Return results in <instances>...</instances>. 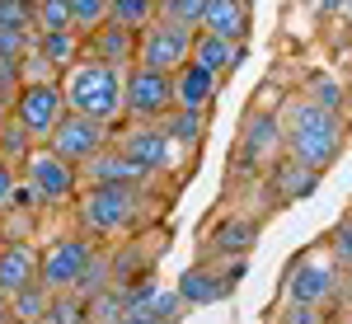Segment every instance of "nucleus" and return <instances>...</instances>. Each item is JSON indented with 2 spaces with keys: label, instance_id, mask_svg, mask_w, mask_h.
Segmentation results:
<instances>
[{
  "label": "nucleus",
  "instance_id": "obj_39",
  "mask_svg": "<svg viewBox=\"0 0 352 324\" xmlns=\"http://www.w3.org/2000/svg\"><path fill=\"white\" fill-rule=\"evenodd\" d=\"M33 5H38V0H33Z\"/></svg>",
  "mask_w": 352,
  "mask_h": 324
},
{
  "label": "nucleus",
  "instance_id": "obj_35",
  "mask_svg": "<svg viewBox=\"0 0 352 324\" xmlns=\"http://www.w3.org/2000/svg\"><path fill=\"white\" fill-rule=\"evenodd\" d=\"M113 324H151V320H146L141 310H122V315H118V320H113Z\"/></svg>",
  "mask_w": 352,
  "mask_h": 324
},
{
  "label": "nucleus",
  "instance_id": "obj_36",
  "mask_svg": "<svg viewBox=\"0 0 352 324\" xmlns=\"http://www.w3.org/2000/svg\"><path fill=\"white\" fill-rule=\"evenodd\" d=\"M0 324H14V315H10V301L0 296Z\"/></svg>",
  "mask_w": 352,
  "mask_h": 324
},
{
  "label": "nucleus",
  "instance_id": "obj_27",
  "mask_svg": "<svg viewBox=\"0 0 352 324\" xmlns=\"http://www.w3.org/2000/svg\"><path fill=\"white\" fill-rule=\"evenodd\" d=\"M202 10H207V0H155V19L192 28V33H197V24H202Z\"/></svg>",
  "mask_w": 352,
  "mask_h": 324
},
{
  "label": "nucleus",
  "instance_id": "obj_33",
  "mask_svg": "<svg viewBox=\"0 0 352 324\" xmlns=\"http://www.w3.org/2000/svg\"><path fill=\"white\" fill-rule=\"evenodd\" d=\"M19 164H10V160H0V212H10V202H14V193H19Z\"/></svg>",
  "mask_w": 352,
  "mask_h": 324
},
{
  "label": "nucleus",
  "instance_id": "obj_29",
  "mask_svg": "<svg viewBox=\"0 0 352 324\" xmlns=\"http://www.w3.org/2000/svg\"><path fill=\"white\" fill-rule=\"evenodd\" d=\"M66 5H71V24H76L80 38H89L94 28L109 19V0H66Z\"/></svg>",
  "mask_w": 352,
  "mask_h": 324
},
{
  "label": "nucleus",
  "instance_id": "obj_37",
  "mask_svg": "<svg viewBox=\"0 0 352 324\" xmlns=\"http://www.w3.org/2000/svg\"><path fill=\"white\" fill-rule=\"evenodd\" d=\"M0 244H5V221H0Z\"/></svg>",
  "mask_w": 352,
  "mask_h": 324
},
{
  "label": "nucleus",
  "instance_id": "obj_38",
  "mask_svg": "<svg viewBox=\"0 0 352 324\" xmlns=\"http://www.w3.org/2000/svg\"><path fill=\"white\" fill-rule=\"evenodd\" d=\"M348 19H352V5H348Z\"/></svg>",
  "mask_w": 352,
  "mask_h": 324
},
{
  "label": "nucleus",
  "instance_id": "obj_15",
  "mask_svg": "<svg viewBox=\"0 0 352 324\" xmlns=\"http://www.w3.org/2000/svg\"><path fill=\"white\" fill-rule=\"evenodd\" d=\"M315 184H320V169L292 160V155H277V160L263 169V188H268V197L277 207H287V202H296L305 193H315Z\"/></svg>",
  "mask_w": 352,
  "mask_h": 324
},
{
  "label": "nucleus",
  "instance_id": "obj_23",
  "mask_svg": "<svg viewBox=\"0 0 352 324\" xmlns=\"http://www.w3.org/2000/svg\"><path fill=\"white\" fill-rule=\"evenodd\" d=\"M10 301V315H14V324H47V310H52V287L38 277V282H28V287H19Z\"/></svg>",
  "mask_w": 352,
  "mask_h": 324
},
{
  "label": "nucleus",
  "instance_id": "obj_16",
  "mask_svg": "<svg viewBox=\"0 0 352 324\" xmlns=\"http://www.w3.org/2000/svg\"><path fill=\"white\" fill-rule=\"evenodd\" d=\"M169 85H174V108H192V113H207V108L217 104V85L221 76L217 71H207V66H197V61H184L174 76H169Z\"/></svg>",
  "mask_w": 352,
  "mask_h": 324
},
{
  "label": "nucleus",
  "instance_id": "obj_2",
  "mask_svg": "<svg viewBox=\"0 0 352 324\" xmlns=\"http://www.w3.org/2000/svg\"><path fill=\"white\" fill-rule=\"evenodd\" d=\"M61 94H66V108L71 113H85V118H99V122H127V71L113 66V61H99V56H76L66 71H61Z\"/></svg>",
  "mask_w": 352,
  "mask_h": 324
},
{
  "label": "nucleus",
  "instance_id": "obj_31",
  "mask_svg": "<svg viewBox=\"0 0 352 324\" xmlns=\"http://www.w3.org/2000/svg\"><path fill=\"white\" fill-rule=\"evenodd\" d=\"M310 99L338 113V108L348 104V89H343V80H333V76H315V80H310Z\"/></svg>",
  "mask_w": 352,
  "mask_h": 324
},
{
  "label": "nucleus",
  "instance_id": "obj_17",
  "mask_svg": "<svg viewBox=\"0 0 352 324\" xmlns=\"http://www.w3.org/2000/svg\"><path fill=\"white\" fill-rule=\"evenodd\" d=\"M38 38L33 24V0H0V52L5 56H24Z\"/></svg>",
  "mask_w": 352,
  "mask_h": 324
},
{
  "label": "nucleus",
  "instance_id": "obj_10",
  "mask_svg": "<svg viewBox=\"0 0 352 324\" xmlns=\"http://www.w3.org/2000/svg\"><path fill=\"white\" fill-rule=\"evenodd\" d=\"M113 141V127L109 122H99V118H85V113H71L66 108V118L56 122V132L43 141V146H52L61 160H71V164H85V160H94L104 146Z\"/></svg>",
  "mask_w": 352,
  "mask_h": 324
},
{
  "label": "nucleus",
  "instance_id": "obj_34",
  "mask_svg": "<svg viewBox=\"0 0 352 324\" xmlns=\"http://www.w3.org/2000/svg\"><path fill=\"white\" fill-rule=\"evenodd\" d=\"M315 5H320L324 14H348V5H352V0H315Z\"/></svg>",
  "mask_w": 352,
  "mask_h": 324
},
{
  "label": "nucleus",
  "instance_id": "obj_12",
  "mask_svg": "<svg viewBox=\"0 0 352 324\" xmlns=\"http://www.w3.org/2000/svg\"><path fill=\"white\" fill-rule=\"evenodd\" d=\"M244 272V259H207V263H197L188 268L174 287H179V296L188 301V310H202V305H217L235 292V277Z\"/></svg>",
  "mask_w": 352,
  "mask_h": 324
},
{
  "label": "nucleus",
  "instance_id": "obj_19",
  "mask_svg": "<svg viewBox=\"0 0 352 324\" xmlns=\"http://www.w3.org/2000/svg\"><path fill=\"white\" fill-rule=\"evenodd\" d=\"M85 52L127 71V66L136 61V33H132V28H122V24H113V19H104V24L85 38Z\"/></svg>",
  "mask_w": 352,
  "mask_h": 324
},
{
  "label": "nucleus",
  "instance_id": "obj_14",
  "mask_svg": "<svg viewBox=\"0 0 352 324\" xmlns=\"http://www.w3.org/2000/svg\"><path fill=\"white\" fill-rule=\"evenodd\" d=\"M38 263H43L38 235H19V240L0 244V296H14L19 287L38 282Z\"/></svg>",
  "mask_w": 352,
  "mask_h": 324
},
{
  "label": "nucleus",
  "instance_id": "obj_18",
  "mask_svg": "<svg viewBox=\"0 0 352 324\" xmlns=\"http://www.w3.org/2000/svg\"><path fill=\"white\" fill-rule=\"evenodd\" d=\"M80 184H122V188H141V184H146V174H141V169H136V164L109 141L94 160L80 164Z\"/></svg>",
  "mask_w": 352,
  "mask_h": 324
},
{
  "label": "nucleus",
  "instance_id": "obj_8",
  "mask_svg": "<svg viewBox=\"0 0 352 324\" xmlns=\"http://www.w3.org/2000/svg\"><path fill=\"white\" fill-rule=\"evenodd\" d=\"M10 118L24 127L38 146L56 132V122L66 118V94H61V80H24L10 99Z\"/></svg>",
  "mask_w": 352,
  "mask_h": 324
},
{
  "label": "nucleus",
  "instance_id": "obj_22",
  "mask_svg": "<svg viewBox=\"0 0 352 324\" xmlns=\"http://www.w3.org/2000/svg\"><path fill=\"white\" fill-rule=\"evenodd\" d=\"M258 235V221L254 216H226L217 230H212V259H244L249 254V244Z\"/></svg>",
  "mask_w": 352,
  "mask_h": 324
},
{
  "label": "nucleus",
  "instance_id": "obj_30",
  "mask_svg": "<svg viewBox=\"0 0 352 324\" xmlns=\"http://www.w3.org/2000/svg\"><path fill=\"white\" fill-rule=\"evenodd\" d=\"M33 24H38V33L76 28L71 24V5H66V0H38V5H33Z\"/></svg>",
  "mask_w": 352,
  "mask_h": 324
},
{
  "label": "nucleus",
  "instance_id": "obj_21",
  "mask_svg": "<svg viewBox=\"0 0 352 324\" xmlns=\"http://www.w3.org/2000/svg\"><path fill=\"white\" fill-rule=\"evenodd\" d=\"M197 28H207V33H217V38L244 43V38H249V5H244V0H207Z\"/></svg>",
  "mask_w": 352,
  "mask_h": 324
},
{
  "label": "nucleus",
  "instance_id": "obj_1",
  "mask_svg": "<svg viewBox=\"0 0 352 324\" xmlns=\"http://www.w3.org/2000/svg\"><path fill=\"white\" fill-rule=\"evenodd\" d=\"M277 127H282V151H287L292 160L320 169V174H324L329 164L338 160V151H343V118H338L333 108L315 104L310 94H292V99L282 104V113H277Z\"/></svg>",
  "mask_w": 352,
  "mask_h": 324
},
{
  "label": "nucleus",
  "instance_id": "obj_3",
  "mask_svg": "<svg viewBox=\"0 0 352 324\" xmlns=\"http://www.w3.org/2000/svg\"><path fill=\"white\" fill-rule=\"evenodd\" d=\"M76 221L94 240H127L141 221V188L122 184H80L76 193Z\"/></svg>",
  "mask_w": 352,
  "mask_h": 324
},
{
  "label": "nucleus",
  "instance_id": "obj_32",
  "mask_svg": "<svg viewBox=\"0 0 352 324\" xmlns=\"http://www.w3.org/2000/svg\"><path fill=\"white\" fill-rule=\"evenodd\" d=\"M329 254L338 259V268H343V272L352 268V216H343V221L333 226V235H329Z\"/></svg>",
  "mask_w": 352,
  "mask_h": 324
},
{
  "label": "nucleus",
  "instance_id": "obj_9",
  "mask_svg": "<svg viewBox=\"0 0 352 324\" xmlns=\"http://www.w3.org/2000/svg\"><path fill=\"white\" fill-rule=\"evenodd\" d=\"M169 108H174L169 71H155V66L132 61L127 66V122H160Z\"/></svg>",
  "mask_w": 352,
  "mask_h": 324
},
{
  "label": "nucleus",
  "instance_id": "obj_28",
  "mask_svg": "<svg viewBox=\"0 0 352 324\" xmlns=\"http://www.w3.org/2000/svg\"><path fill=\"white\" fill-rule=\"evenodd\" d=\"M109 19L132 28V33H141V28L155 19V0H109Z\"/></svg>",
  "mask_w": 352,
  "mask_h": 324
},
{
  "label": "nucleus",
  "instance_id": "obj_11",
  "mask_svg": "<svg viewBox=\"0 0 352 324\" xmlns=\"http://www.w3.org/2000/svg\"><path fill=\"white\" fill-rule=\"evenodd\" d=\"M192 56V28L164 24V19H151V24L136 33V61L141 66H155V71H179Z\"/></svg>",
  "mask_w": 352,
  "mask_h": 324
},
{
  "label": "nucleus",
  "instance_id": "obj_25",
  "mask_svg": "<svg viewBox=\"0 0 352 324\" xmlns=\"http://www.w3.org/2000/svg\"><path fill=\"white\" fill-rule=\"evenodd\" d=\"M160 127L169 132V141H174V146H184V151H188V146H197V141L207 136V113H192V108H169V113L160 118Z\"/></svg>",
  "mask_w": 352,
  "mask_h": 324
},
{
  "label": "nucleus",
  "instance_id": "obj_26",
  "mask_svg": "<svg viewBox=\"0 0 352 324\" xmlns=\"http://www.w3.org/2000/svg\"><path fill=\"white\" fill-rule=\"evenodd\" d=\"M141 315L151 324H179L188 315V301L179 296V287H155V296H151V305H146Z\"/></svg>",
  "mask_w": 352,
  "mask_h": 324
},
{
  "label": "nucleus",
  "instance_id": "obj_13",
  "mask_svg": "<svg viewBox=\"0 0 352 324\" xmlns=\"http://www.w3.org/2000/svg\"><path fill=\"white\" fill-rule=\"evenodd\" d=\"M282 151V127H277V113H254L244 122V141H240V164H249L244 174H263Z\"/></svg>",
  "mask_w": 352,
  "mask_h": 324
},
{
  "label": "nucleus",
  "instance_id": "obj_20",
  "mask_svg": "<svg viewBox=\"0 0 352 324\" xmlns=\"http://www.w3.org/2000/svg\"><path fill=\"white\" fill-rule=\"evenodd\" d=\"M240 56H244V43H235V38H217L207 28L192 33V61L207 66V71H217V76H230L240 66Z\"/></svg>",
  "mask_w": 352,
  "mask_h": 324
},
{
  "label": "nucleus",
  "instance_id": "obj_6",
  "mask_svg": "<svg viewBox=\"0 0 352 324\" xmlns=\"http://www.w3.org/2000/svg\"><path fill=\"white\" fill-rule=\"evenodd\" d=\"M19 179L43 207H71L76 193H80V164L61 160L52 146H33L19 164Z\"/></svg>",
  "mask_w": 352,
  "mask_h": 324
},
{
  "label": "nucleus",
  "instance_id": "obj_4",
  "mask_svg": "<svg viewBox=\"0 0 352 324\" xmlns=\"http://www.w3.org/2000/svg\"><path fill=\"white\" fill-rule=\"evenodd\" d=\"M343 296V268L338 259L324 249H310L300 254L296 263L287 268V282H282V301H296V305H315V310H329L333 301Z\"/></svg>",
  "mask_w": 352,
  "mask_h": 324
},
{
  "label": "nucleus",
  "instance_id": "obj_5",
  "mask_svg": "<svg viewBox=\"0 0 352 324\" xmlns=\"http://www.w3.org/2000/svg\"><path fill=\"white\" fill-rule=\"evenodd\" d=\"M99 259V240L85 235V230H61L43 244V263H38V277L56 292H80L89 263Z\"/></svg>",
  "mask_w": 352,
  "mask_h": 324
},
{
  "label": "nucleus",
  "instance_id": "obj_24",
  "mask_svg": "<svg viewBox=\"0 0 352 324\" xmlns=\"http://www.w3.org/2000/svg\"><path fill=\"white\" fill-rule=\"evenodd\" d=\"M33 47L47 56L56 71H66L76 56H85V38L76 33V28H61V33H38V38H33Z\"/></svg>",
  "mask_w": 352,
  "mask_h": 324
},
{
  "label": "nucleus",
  "instance_id": "obj_7",
  "mask_svg": "<svg viewBox=\"0 0 352 324\" xmlns=\"http://www.w3.org/2000/svg\"><path fill=\"white\" fill-rule=\"evenodd\" d=\"M113 146H118L146 179H155V174H164V169H174V164L184 160V146H174L160 122H118V127H113Z\"/></svg>",
  "mask_w": 352,
  "mask_h": 324
}]
</instances>
